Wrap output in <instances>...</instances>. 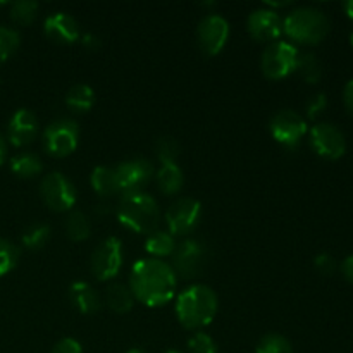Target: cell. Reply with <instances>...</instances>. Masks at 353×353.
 Listing matches in <instances>:
<instances>
[{
    "label": "cell",
    "instance_id": "6da1fadb",
    "mask_svg": "<svg viewBox=\"0 0 353 353\" xmlns=\"http://www.w3.org/2000/svg\"><path fill=\"white\" fill-rule=\"evenodd\" d=\"M176 285L178 281L174 269L159 259H140L131 269V293L138 302L152 309L171 302L176 293Z\"/></svg>",
    "mask_w": 353,
    "mask_h": 353
},
{
    "label": "cell",
    "instance_id": "7a4b0ae2",
    "mask_svg": "<svg viewBox=\"0 0 353 353\" xmlns=\"http://www.w3.org/2000/svg\"><path fill=\"white\" fill-rule=\"evenodd\" d=\"M219 309L216 292L207 285H192L183 290L176 300V316L186 330L209 326Z\"/></svg>",
    "mask_w": 353,
    "mask_h": 353
},
{
    "label": "cell",
    "instance_id": "3957f363",
    "mask_svg": "<svg viewBox=\"0 0 353 353\" xmlns=\"http://www.w3.org/2000/svg\"><path fill=\"white\" fill-rule=\"evenodd\" d=\"M117 219L134 233L150 234L161 221L157 202L147 193H124L117 203Z\"/></svg>",
    "mask_w": 353,
    "mask_h": 353
},
{
    "label": "cell",
    "instance_id": "277c9868",
    "mask_svg": "<svg viewBox=\"0 0 353 353\" xmlns=\"http://www.w3.org/2000/svg\"><path fill=\"white\" fill-rule=\"evenodd\" d=\"M283 33L305 45H317L330 33V19L316 7H300L283 19Z\"/></svg>",
    "mask_w": 353,
    "mask_h": 353
},
{
    "label": "cell",
    "instance_id": "5b68a950",
    "mask_svg": "<svg viewBox=\"0 0 353 353\" xmlns=\"http://www.w3.org/2000/svg\"><path fill=\"white\" fill-rule=\"evenodd\" d=\"M79 143V128L69 117L55 119L43 131V148L52 157H65L72 154Z\"/></svg>",
    "mask_w": 353,
    "mask_h": 353
},
{
    "label": "cell",
    "instance_id": "8992f818",
    "mask_svg": "<svg viewBox=\"0 0 353 353\" xmlns=\"http://www.w3.org/2000/svg\"><path fill=\"white\" fill-rule=\"evenodd\" d=\"M299 50L288 41H274L262 54V72L269 79H283L296 71Z\"/></svg>",
    "mask_w": 353,
    "mask_h": 353
},
{
    "label": "cell",
    "instance_id": "52a82bcc",
    "mask_svg": "<svg viewBox=\"0 0 353 353\" xmlns=\"http://www.w3.org/2000/svg\"><path fill=\"white\" fill-rule=\"evenodd\" d=\"M123 265V243L119 238L109 236L97 245L92 255V272L99 281L116 278Z\"/></svg>",
    "mask_w": 353,
    "mask_h": 353
},
{
    "label": "cell",
    "instance_id": "ba28073f",
    "mask_svg": "<svg viewBox=\"0 0 353 353\" xmlns=\"http://www.w3.org/2000/svg\"><path fill=\"white\" fill-rule=\"evenodd\" d=\"M202 217V203L192 196L178 199L165 212V223L169 226V234L183 236L188 234L199 226Z\"/></svg>",
    "mask_w": 353,
    "mask_h": 353
},
{
    "label": "cell",
    "instance_id": "9c48e42d",
    "mask_svg": "<svg viewBox=\"0 0 353 353\" xmlns=\"http://www.w3.org/2000/svg\"><path fill=\"white\" fill-rule=\"evenodd\" d=\"M40 193L43 202L55 212H65L74 207L78 195L72 183L61 172H50L40 183Z\"/></svg>",
    "mask_w": 353,
    "mask_h": 353
},
{
    "label": "cell",
    "instance_id": "30bf717a",
    "mask_svg": "<svg viewBox=\"0 0 353 353\" xmlns=\"http://www.w3.org/2000/svg\"><path fill=\"white\" fill-rule=\"evenodd\" d=\"M310 147L319 157L338 161L347 152V140L340 128L331 123H319L310 130Z\"/></svg>",
    "mask_w": 353,
    "mask_h": 353
},
{
    "label": "cell",
    "instance_id": "8fae6325",
    "mask_svg": "<svg viewBox=\"0 0 353 353\" xmlns=\"http://www.w3.org/2000/svg\"><path fill=\"white\" fill-rule=\"evenodd\" d=\"M272 138L288 148H295L307 133V123L299 112L283 109L272 116L269 124Z\"/></svg>",
    "mask_w": 353,
    "mask_h": 353
},
{
    "label": "cell",
    "instance_id": "7c38bea8",
    "mask_svg": "<svg viewBox=\"0 0 353 353\" xmlns=\"http://www.w3.org/2000/svg\"><path fill=\"white\" fill-rule=\"evenodd\" d=\"M207 250L200 241L185 240L172 252V269L181 278H196L205 269Z\"/></svg>",
    "mask_w": 353,
    "mask_h": 353
},
{
    "label": "cell",
    "instance_id": "4fadbf2b",
    "mask_svg": "<svg viewBox=\"0 0 353 353\" xmlns=\"http://www.w3.org/2000/svg\"><path fill=\"white\" fill-rule=\"evenodd\" d=\"M196 37H199V45L203 54L214 57L223 50L230 38V24L219 14H209L200 21Z\"/></svg>",
    "mask_w": 353,
    "mask_h": 353
},
{
    "label": "cell",
    "instance_id": "5bb4252c",
    "mask_svg": "<svg viewBox=\"0 0 353 353\" xmlns=\"http://www.w3.org/2000/svg\"><path fill=\"white\" fill-rule=\"evenodd\" d=\"M114 171H116L117 178V188L119 192H123V195L141 192V188L150 181L152 174H154V168L147 159L124 161Z\"/></svg>",
    "mask_w": 353,
    "mask_h": 353
},
{
    "label": "cell",
    "instance_id": "9a60e30c",
    "mask_svg": "<svg viewBox=\"0 0 353 353\" xmlns=\"http://www.w3.org/2000/svg\"><path fill=\"white\" fill-rule=\"evenodd\" d=\"M248 33L257 41L278 40L283 33V19L276 10L257 9L248 16Z\"/></svg>",
    "mask_w": 353,
    "mask_h": 353
},
{
    "label": "cell",
    "instance_id": "2e32d148",
    "mask_svg": "<svg viewBox=\"0 0 353 353\" xmlns=\"http://www.w3.org/2000/svg\"><path fill=\"white\" fill-rule=\"evenodd\" d=\"M38 119L33 110L17 109L12 114L7 126V138L14 147H24L30 145L37 138Z\"/></svg>",
    "mask_w": 353,
    "mask_h": 353
},
{
    "label": "cell",
    "instance_id": "e0dca14e",
    "mask_svg": "<svg viewBox=\"0 0 353 353\" xmlns=\"http://www.w3.org/2000/svg\"><path fill=\"white\" fill-rule=\"evenodd\" d=\"M45 37L55 43H74L79 38V26L72 16L65 12H55L43 23Z\"/></svg>",
    "mask_w": 353,
    "mask_h": 353
},
{
    "label": "cell",
    "instance_id": "ac0fdd59",
    "mask_svg": "<svg viewBox=\"0 0 353 353\" xmlns=\"http://www.w3.org/2000/svg\"><path fill=\"white\" fill-rule=\"evenodd\" d=\"M69 300L81 314H93L102 305L99 293L95 292L92 285L85 281L72 283L71 288H69Z\"/></svg>",
    "mask_w": 353,
    "mask_h": 353
},
{
    "label": "cell",
    "instance_id": "d6986e66",
    "mask_svg": "<svg viewBox=\"0 0 353 353\" xmlns=\"http://www.w3.org/2000/svg\"><path fill=\"white\" fill-rule=\"evenodd\" d=\"M105 303L116 314H128L133 309L134 296L128 286L114 283L105 290Z\"/></svg>",
    "mask_w": 353,
    "mask_h": 353
},
{
    "label": "cell",
    "instance_id": "ffe728a7",
    "mask_svg": "<svg viewBox=\"0 0 353 353\" xmlns=\"http://www.w3.org/2000/svg\"><path fill=\"white\" fill-rule=\"evenodd\" d=\"M183 181V171L176 162H169V164H162L161 169L157 171V185L165 195H174L181 190Z\"/></svg>",
    "mask_w": 353,
    "mask_h": 353
},
{
    "label": "cell",
    "instance_id": "44dd1931",
    "mask_svg": "<svg viewBox=\"0 0 353 353\" xmlns=\"http://www.w3.org/2000/svg\"><path fill=\"white\" fill-rule=\"evenodd\" d=\"M95 103V92L88 85H74L65 95V105L74 112H88Z\"/></svg>",
    "mask_w": 353,
    "mask_h": 353
},
{
    "label": "cell",
    "instance_id": "7402d4cb",
    "mask_svg": "<svg viewBox=\"0 0 353 353\" xmlns=\"http://www.w3.org/2000/svg\"><path fill=\"white\" fill-rule=\"evenodd\" d=\"M92 186L100 196H109L114 195L116 192H119L117 188V178L116 171L105 165H99V168L93 169L92 172Z\"/></svg>",
    "mask_w": 353,
    "mask_h": 353
},
{
    "label": "cell",
    "instance_id": "603a6c76",
    "mask_svg": "<svg viewBox=\"0 0 353 353\" xmlns=\"http://www.w3.org/2000/svg\"><path fill=\"white\" fill-rule=\"evenodd\" d=\"M174 248V236L165 233V231H154L147 238V241H145V250L150 255H154V257H168V255H172Z\"/></svg>",
    "mask_w": 353,
    "mask_h": 353
},
{
    "label": "cell",
    "instance_id": "cb8c5ba5",
    "mask_svg": "<svg viewBox=\"0 0 353 353\" xmlns=\"http://www.w3.org/2000/svg\"><path fill=\"white\" fill-rule=\"evenodd\" d=\"M41 161L34 154H19L10 161V171L19 178H33L41 171Z\"/></svg>",
    "mask_w": 353,
    "mask_h": 353
},
{
    "label": "cell",
    "instance_id": "d4e9b609",
    "mask_svg": "<svg viewBox=\"0 0 353 353\" xmlns=\"http://www.w3.org/2000/svg\"><path fill=\"white\" fill-rule=\"evenodd\" d=\"M65 233L72 241H85L92 233L88 217L83 212H72L65 223Z\"/></svg>",
    "mask_w": 353,
    "mask_h": 353
},
{
    "label": "cell",
    "instance_id": "484cf974",
    "mask_svg": "<svg viewBox=\"0 0 353 353\" xmlns=\"http://www.w3.org/2000/svg\"><path fill=\"white\" fill-rule=\"evenodd\" d=\"M296 71L300 72L303 79L307 83H317L321 79V74H323V68H321L319 59L314 54H300L299 55V64H296Z\"/></svg>",
    "mask_w": 353,
    "mask_h": 353
},
{
    "label": "cell",
    "instance_id": "4316f807",
    "mask_svg": "<svg viewBox=\"0 0 353 353\" xmlns=\"http://www.w3.org/2000/svg\"><path fill=\"white\" fill-rule=\"evenodd\" d=\"M255 353H293L292 343L278 333H269L259 340Z\"/></svg>",
    "mask_w": 353,
    "mask_h": 353
},
{
    "label": "cell",
    "instance_id": "83f0119b",
    "mask_svg": "<svg viewBox=\"0 0 353 353\" xmlns=\"http://www.w3.org/2000/svg\"><path fill=\"white\" fill-rule=\"evenodd\" d=\"M38 9H40V6L34 0H19V2H14L10 6V17H12L14 23L26 26V24L33 23Z\"/></svg>",
    "mask_w": 353,
    "mask_h": 353
},
{
    "label": "cell",
    "instance_id": "f1b7e54d",
    "mask_svg": "<svg viewBox=\"0 0 353 353\" xmlns=\"http://www.w3.org/2000/svg\"><path fill=\"white\" fill-rule=\"evenodd\" d=\"M50 238V228L47 224H33L23 234V245L30 250H40Z\"/></svg>",
    "mask_w": 353,
    "mask_h": 353
},
{
    "label": "cell",
    "instance_id": "f546056e",
    "mask_svg": "<svg viewBox=\"0 0 353 353\" xmlns=\"http://www.w3.org/2000/svg\"><path fill=\"white\" fill-rule=\"evenodd\" d=\"M19 261V250L12 241L0 238V278L9 274Z\"/></svg>",
    "mask_w": 353,
    "mask_h": 353
},
{
    "label": "cell",
    "instance_id": "4dcf8cb0",
    "mask_svg": "<svg viewBox=\"0 0 353 353\" xmlns=\"http://www.w3.org/2000/svg\"><path fill=\"white\" fill-rule=\"evenodd\" d=\"M19 33L10 28L0 26V62H6L19 47Z\"/></svg>",
    "mask_w": 353,
    "mask_h": 353
},
{
    "label": "cell",
    "instance_id": "1f68e13d",
    "mask_svg": "<svg viewBox=\"0 0 353 353\" xmlns=\"http://www.w3.org/2000/svg\"><path fill=\"white\" fill-rule=\"evenodd\" d=\"M155 154H157L161 164L176 162V157L179 155V145L171 137L159 138L157 143H155Z\"/></svg>",
    "mask_w": 353,
    "mask_h": 353
},
{
    "label": "cell",
    "instance_id": "d6a6232c",
    "mask_svg": "<svg viewBox=\"0 0 353 353\" xmlns=\"http://www.w3.org/2000/svg\"><path fill=\"white\" fill-rule=\"evenodd\" d=\"M188 352L190 353H217V345L212 340V336L203 331L193 334L188 340Z\"/></svg>",
    "mask_w": 353,
    "mask_h": 353
},
{
    "label": "cell",
    "instance_id": "836d02e7",
    "mask_svg": "<svg viewBox=\"0 0 353 353\" xmlns=\"http://www.w3.org/2000/svg\"><path fill=\"white\" fill-rule=\"evenodd\" d=\"M327 107V99L324 93H317V95H314L312 99L307 102V116L310 117V119H316L319 114L324 112V109Z\"/></svg>",
    "mask_w": 353,
    "mask_h": 353
},
{
    "label": "cell",
    "instance_id": "e575fe53",
    "mask_svg": "<svg viewBox=\"0 0 353 353\" xmlns=\"http://www.w3.org/2000/svg\"><path fill=\"white\" fill-rule=\"evenodd\" d=\"M314 265H316L317 272H321L323 276H331L336 271V261L331 257L330 254H319L314 259Z\"/></svg>",
    "mask_w": 353,
    "mask_h": 353
},
{
    "label": "cell",
    "instance_id": "d590c367",
    "mask_svg": "<svg viewBox=\"0 0 353 353\" xmlns=\"http://www.w3.org/2000/svg\"><path fill=\"white\" fill-rule=\"evenodd\" d=\"M52 353H83L81 345L74 340V338H62L61 341H57Z\"/></svg>",
    "mask_w": 353,
    "mask_h": 353
},
{
    "label": "cell",
    "instance_id": "8d00e7d4",
    "mask_svg": "<svg viewBox=\"0 0 353 353\" xmlns=\"http://www.w3.org/2000/svg\"><path fill=\"white\" fill-rule=\"evenodd\" d=\"M343 102H345V107H347L348 112L353 116V79L345 85V90H343Z\"/></svg>",
    "mask_w": 353,
    "mask_h": 353
},
{
    "label": "cell",
    "instance_id": "74e56055",
    "mask_svg": "<svg viewBox=\"0 0 353 353\" xmlns=\"http://www.w3.org/2000/svg\"><path fill=\"white\" fill-rule=\"evenodd\" d=\"M341 272H343L345 279L353 285V255L345 259L343 264H341Z\"/></svg>",
    "mask_w": 353,
    "mask_h": 353
},
{
    "label": "cell",
    "instance_id": "f35d334b",
    "mask_svg": "<svg viewBox=\"0 0 353 353\" xmlns=\"http://www.w3.org/2000/svg\"><path fill=\"white\" fill-rule=\"evenodd\" d=\"M6 155H7V145H6V140H3V137L0 134V165H2L3 161H6Z\"/></svg>",
    "mask_w": 353,
    "mask_h": 353
},
{
    "label": "cell",
    "instance_id": "ab89813d",
    "mask_svg": "<svg viewBox=\"0 0 353 353\" xmlns=\"http://www.w3.org/2000/svg\"><path fill=\"white\" fill-rule=\"evenodd\" d=\"M343 9H345V12H347V16L353 21V0H348V2H345Z\"/></svg>",
    "mask_w": 353,
    "mask_h": 353
},
{
    "label": "cell",
    "instance_id": "60d3db41",
    "mask_svg": "<svg viewBox=\"0 0 353 353\" xmlns=\"http://www.w3.org/2000/svg\"><path fill=\"white\" fill-rule=\"evenodd\" d=\"M126 353H145V352L140 350V348H131V350H128Z\"/></svg>",
    "mask_w": 353,
    "mask_h": 353
},
{
    "label": "cell",
    "instance_id": "b9f144b4",
    "mask_svg": "<svg viewBox=\"0 0 353 353\" xmlns=\"http://www.w3.org/2000/svg\"><path fill=\"white\" fill-rule=\"evenodd\" d=\"M165 353H183V352H179V350H174V348H171V350H168Z\"/></svg>",
    "mask_w": 353,
    "mask_h": 353
},
{
    "label": "cell",
    "instance_id": "7bdbcfd3",
    "mask_svg": "<svg viewBox=\"0 0 353 353\" xmlns=\"http://www.w3.org/2000/svg\"><path fill=\"white\" fill-rule=\"evenodd\" d=\"M350 43H352V47H353V31H352V34H350Z\"/></svg>",
    "mask_w": 353,
    "mask_h": 353
},
{
    "label": "cell",
    "instance_id": "ee69618b",
    "mask_svg": "<svg viewBox=\"0 0 353 353\" xmlns=\"http://www.w3.org/2000/svg\"><path fill=\"white\" fill-rule=\"evenodd\" d=\"M3 6H6V2H0V9H2Z\"/></svg>",
    "mask_w": 353,
    "mask_h": 353
}]
</instances>
